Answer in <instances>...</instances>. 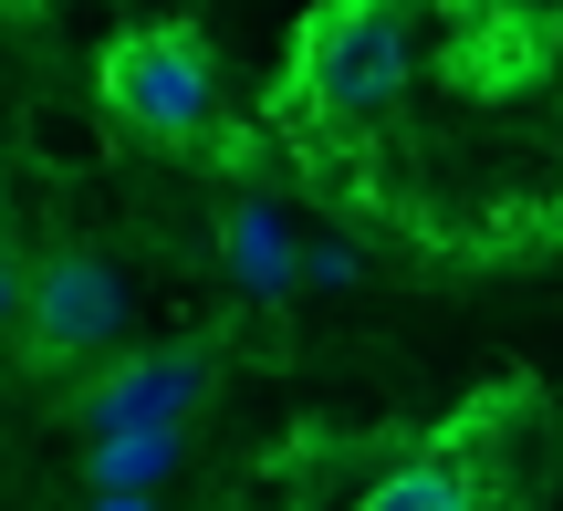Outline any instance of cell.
<instances>
[{
	"label": "cell",
	"instance_id": "obj_2",
	"mask_svg": "<svg viewBox=\"0 0 563 511\" xmlns=\"http://www.w3.org/2000/svg\"><path fill=\"white\" fill-rule=\"evenodd\" d=\"M95 104L136 146H199L220 115V63L188 21H125L95 53Z\"/></svg>",
	"mask_w": 563,
	"mask_h": 511
},
{
	"label": "cell",
	"instance_id": "obj_1",
	"mask_svg": "<svg viewBox=\"0 0 563 511\" xmlns=\"http://www.w3.org/2000/svg\"><path fill=\"white\" fill-rule=\"evenodd\" d=\"M397 95H407V0H313L292 32L282 104L323 125H376Z\"/></svg>",
	"mask_w": 563,
	"mask_h": 511
},
{
	"label": "cell",
	"instance_id": "obj_9",
	"mask_svg": "<svg viewBox=\"0 0 563 511\" xmlns=\"http://www.w3.org/2000/svg\"><path fill=\"white\" fill-rule=\"evenodd\" d=\"M84 511H157V501H146V491H95Z\"/></svg>",
	"mask_w": 563,
	"mask_h": 511
},
{
	"label": "cell",
	"instance_id": "obj_4",
	"mask_svg": "<svg viewBox=\"0 0 563 511\" xmlns=\"http://www.w3.org/2000/svg\"><path fill=\"white\" fill-rule=\"evenodd\" d=\"M209 387H220L209 334H167V345L104 355L95 387L74 397V418H84V438H95V429H188V418L209 408Z\"/></svg>",
	"mask_w": 563,
	"mask_h": 511
},
{
	"label": "cell",
	"instance_id": "obj_8",
	"mask_svg": "<svg viewBox=\"0 0 563 511\" xmlns=\"http://www.w3.org/2000/svg\"><path fill=\"white\" fill-rule=\"evenodd\" d=\"M21 282H32V262H11V251H0V345L21 334Z\"/></svg>",
	"mask_w": 563,
	"mask_h": 511
},
{
	"label": "cell",
	"instance_id": "obj_6",
	"mask_svg": "<svg viewBox=\"0 0 563 511\" xmlns=\"http://www.w3.org/2000/svg\"><path fill=\"white\" fill-rule=\"evenodd\" d=\"M188 459V429H95L84 438V491H157Z\"/></svg>",
	"mask_w": 563,
	"mask_h": 511
},
{
	"label": "cell",
	"instance_id": "obj_7",
	"mask_svg": "<svg viewBox=\"0 0 563 511\" xmlns=\"http://www.w3.org/2000/svg\"><path fill=\"white\" fill-rule=\"evenodd\" d=\"M355 511H490L481 470H460V459H397L386 480H365Z\"/></svg>",
	"mask_w": 563,
	"mask_h": 511
},
{
	"label": "cell",
	"instance_id": "obj_5",
	"mask_svg": "<svg viewBox=\"0 0 563 511\" xmlns=\"http://www.w3.org/2000/svg\"><path fill=\"white\" fill-rule=\"evenodd\" d=\"M220 271L241 303H282V292L302 282V230L282 220L272 199H230L220 209Z\"/></svg>",
	"mask_w": 563,
	"mask_h": 511
},
{
	"label": "cell",
	"instance_id": "obj_3",
	"mask_svg": "<svg viewBox=\"0 0 563 511\" xmlns=\"http://www.w3.org/2000/svg\"><path fill=\"white\" fill-rule=\"evenodd\" d=\"M11 345H21L32 376H63V366L115 355L125 345V282H115V262H95L84 241L42 251L32 282H21V334H11Z\"/></svg>",
	"mask_w": 563,
	"mask_h": 511
}]
</instances>
